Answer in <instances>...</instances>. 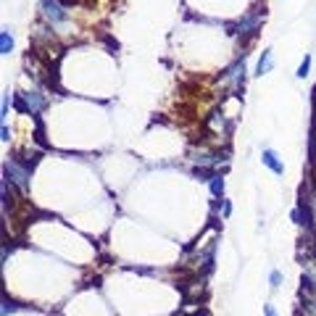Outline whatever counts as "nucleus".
Returning a JSON list of instances; mask_svg holds the SVG:
<instances>
[{"label":"nucleus","instance_id":"9","mask_svg":"<svg viewBox=\"0 0 316 316\" xmlns=\"http://www.w3.org/2000/svg\"><path fill=\"white\" fill-rule=\"evenodd\" d=\"M303 290H308V293L316 295V271H303Z\"/></svg>","mask_w":316,"mask_h":316},{"label":"nucleus","instance_id":"10","mask_svg":"<svg viewBox=\"0 0 316 316\" xmlns=\"http://www.w3.org/2000/svg\"><path fill=\"white\" fill-rule=\"evenodd\" d=\"M208 182H211V195H214V198H221V195H224V179L216 174V177H211Z\"/></svg>","mask_w":316,"mask_h":316},{"label":"nucleus","instance_id":"7","mask_svg":"<svg viewBox=\"0 0 316 316\" xmlns=\"http://www.w3.org/2000/svg\"><path fill=\"white\" fill-rule=\"evenodd\" d=\"M300 300H303V313L316 316V295L308 293V290H300Z\"/></svg>","mask_w":316,"mask_h":316},{"label":"nucleus","instance_id":"2","mask_svg":"<svg viewBox=\"0 0 316 316\" xmlns=\"http://www.w3.org/2000/svg\"><path fill=\"white\" fill-rule=\"evenodd\" d=\"M261 26V11H248L245 16L234 24V34L240 37H253Z\"/></svg>","mask_w":316,"mask_h":316},{"label":"nucleus","instance_id":"1","mask_svg":"<svg viewBox=\"0 0 316 316\" xmlns=\"http://www.w3.org/2000/svg\"><path fill=\"white\" fill-rule=\"evenodd\" d=\"M29 166L16 161V158H8V161L3 164V177L11 182V184H16V187L21 192H29Z\"/></svg>","mask_w":316,"mask_h":316},{"label":"nucleus","instance_id":"13","mask_svg":"<svg viewBox=\"0 0 316 316\" xmlns=\"http://www.w3.org/2000/svg\"><path fill=\"white\" fill-rule=\"evenodd\" d=\"M0 140H3V142H8V140H11V132H8V124H6V122L0 124Z\"/></svg>","mask_w":316,"mask_h":316},{"label":"nucleus","instance_id":"6","mask_svg":"<svg viewBox=\"0 0 316 316\" xmlns=\"http://www.w3.org/2000/svg\"><path fill=\"white\" fill-rule=\"evenodd\" d=\"M271 66H274V56H271V50H263V56L258 58V66H256V76L269 74V71H271Z\"/></svg>","mask_w":316,"mask_h":316},{"label":"nucleus","instance_id":"5","mask_svg":"<svg viewBox=\"0 0 316 316\" xmlns=\"http://www.w3.org/2000/svg\"><path fill=\"white\" fill-rule=\"evenodd\" d=\"M261 161H263V166H269L276 177L285 174V164L280 161V155H276L274 148H263V150H261Z\"/></svg>","mask_w":316,"mask_h":316},{"label":"nucleus","instance_id":"12","mask_svg":"<svg viewBox=\"0 0 316 316\" xmlns=\"http://www.w3.org/2000/svg\"><path fill=\"white\" fill-rule=\"evenodd\" d=\"M269 282H271V287H280V285H282V274L274 269V271L269 274Z\"/></svg>","mask_w":316,"mask_h":316},{"label":"nucleus","instance_id":"3","mask_svg":"<svg viewBox=\"0 0 316 316\" xmlns=\"http://www.w3.org/2000/svg\"><path fill=\"white\" fill-rule=\"evenodd\" d=\"M40 8H43L45 19H48L53 26H58V24H63L66 19H69V13L63 11L61 0H40Z\"/></svg>","mask_w":316,"mask_h":316},{"label":"nucleus","instance_id":"11","mask_svg":"<svg viewBox=\"0 0 316 316\" xmlns=\"http://www.w3.org/2000/svg\"><path fill=\"white\" fill-rule=\"evenodd\" d=\"M308 71H311V56H306V58L300 61V66H298V79H306Z\"/></svg>","mask_w":316,"mask_h":316},{"label":"nucleus","instance_id":"4","mask_svg":"<svg viewBox=\"0 0 316 316\" xmlns=\"http://www.w3.org/2000/svg\"><path fill=\"white\" fill-rule=\"evenodd\" d=\"M21 100H19V108H24V111H29L32 116H37L40 111L45 108V100H43V95L40 92H26V95H19Z\"/></svg>","mask_w":316,"mask_h":316},{"label":"nucleus","instance_id":"8","mask_svg":"<svg viewBox=\"0 0 316 316\" xmlns=\"http://www.w3.org/2000/svg\"><path fill=\"white\" fill-rule=\"evenodd\" d=\"M11 50H13L11 29H3V32H0V56H11Z\"/></svg>","mask_w":316,"mask_h":316},{"label":"nucleus","instance_id":"15","mask_svg":"<svg viewBox=\"0 0 316 316\" xmlns=\"http://www.w3.org/2000/svg\"><path fill=\"white\" fill-rule=\"evenodd\" d=\"M229 214H232V203L224 201V216H229Z\"/></svg>","mask_w":316,"mask_h":316},{"label":"nucleus","instance_id":"16","mask_svg":"<svg viewBox=\"0 0 316 316\" xmlns=\"http://www.w3.org/2000/svg\"><path fill=\"white\" fill-rule=\"evenodd\" d=\"M63 3H71V0H63Z\"/></svg>","mask_w":316,"mask_h":316},{"label":"nucleus","instance_id":"14","mask_svg":"<svg viewBox=\"0 0 316 316\" xmlns=\"http://www.w3.org/2000/svg\"><path fill=\"white\" fill-rule=\"evenodd\" d=\"M263 316H280V313H276V308L271 303H266V306H263Z\"/></svg>","mask_w":316,"mask_h":316}]
</instances>
